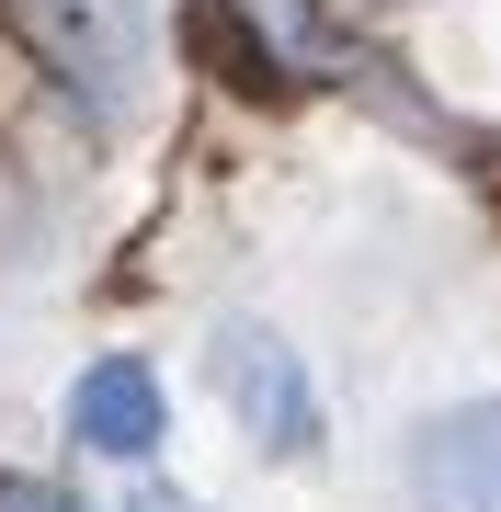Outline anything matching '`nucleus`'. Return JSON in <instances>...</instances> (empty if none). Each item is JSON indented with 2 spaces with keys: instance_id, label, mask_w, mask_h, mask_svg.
<instances>
[{
  "instance_id": "39448f33",
  "label": "nucleus",
  "mask_w": 501,
  "mask_h": 512,
  "mask_svg": "<svg viewBox=\"0 0 501 512\" xmlns=\"http://www.w3.org/2000/svg\"><path fill=\"white\" fill-rule=\"evenodd\" d=\"M194 46H205V57H217V69H228V80H240V92H274V57H262V46H251V23H240V12H228V0H205V12H194Z\"/></svg>"
},
{
  "instance_id": "f257e3e1",
  "label": "nucleus",
  "mask_w": 501,
  "mask_h": 512,
  "mask_svg": "<svg viewBox=\"0 0 501 512\" xmlns=\"http://www.w3.org/2000/svg\"><path fill=\"white\" fill-rule=\"evenodd\" d=\"M12 35L46 57L92 114L137 103V69H149V0H0Z\"/></svg>"
},
{
  "instance_id": "423d86ee",
  "label": "nucleus",
  "mask_w": 501,
  "mask_h": 512,
  "mask_svg": "<svg viewBox=\"0 0 501 512\" xmlns=\"http://www.w3.org/2000/svg\"><path fill=\"white\" fill-rule=\"evenodd\" d=\"M0 512H80V501L46 490V478H0Z\"/></svg>"
},
{
  "instance_id": "7ed1b4c3",
  "label": "nucleus",
  "mask_w": 501,
  "mask_h": 512,
  "mask_svg": "<svg viewBox=\"0 0 501 512\" xmlns=\"http://www.w3.org/2000/svg\"><path fill=\"white\" fill-rule=\"evenodd\" d=\"M422 490H433V512H501V399H467V410H445L422 433Z\"/></svg>"
},
{
  "instance_id": "f03ea898",
  "label": "nucleus",
  "mask_w": 501,
  "mask_h": 512,
  "mask_svg": "<svg viewBox=\"0 0 501 512\" xmlns=\"http://www.w3.org/2000/svg\"><path fill=\"white\" fill-rule=\"evenodd\" d=\"M217 387H228V410H240V433L262 444V456H308L319 444V387L308 365L274 342V330H217Z\"/></svg>"
},
{
  "instance_id": "20e7f679",
  "label": "nucleus",
  "mask_w": 501,
  "mask_h": 512,
  "mask_svg": "<svg viewBox=\"0 0 501 512\" xmlns=\"http://www.w3.org/2000/svg\"><path fill=\"white\" fill-rule=\"evenodd\" d=\"M69 433L92 444V456H126V467H137V456L160 444V376L137 365V353H114V365H92V376L69 387Z\"/></svg>"
}]
</instances>
